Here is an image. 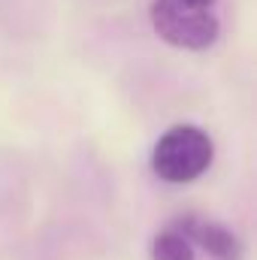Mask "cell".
<instances>
[{
	"label": "cell",
	"mask_w": 257,
	"mask_h": 260,
	"mask_svg": "<svg viewBox=\"0 0 257 260\" xmlns=\"http://www.w3.org/2000/svg\"><path fill=\"white\" fill-rule=\"evenodd\" d=\"M151 257L154 260H194V245L173 227L151 239Z\"/></svg>",
	"instance_id": "cell-4"
},
{
	"label": "cell",
	"mask_w": 257,
	"mask_h": 260,
	"mask_svg": "<svg viewBox=\"0 0 257 260\" xmlns=\"http://www.w3.org/2000/svg\"><path fill=\"white\" fill-rule=\"evenodd\" d=\"M194 248H203L206 254H212L215 260H239V239L215 224V221H206V218H185L179 227H176Z\"/></svg>",
	"instance_id": "cell-3"
},
{
	"label": "cell",
	"mask_w": 257,
	"mask_h": 260,
	"mask_svg": "<svg viewBox=\"0 0 257 260\" xmlns=\"http://www.w3.org/2000/svg\"><path fill=\"white\" fill-rule=\"evenodd\" d=\"M215 157L209 133L194 124L170 127L151 148V173L170 185H188L200 179Z\"/></svg>",
	"instance_id": "cell-2"
},
{
	"label": "cell",
	"mask_w": 257,
	"mask_h": 260,
	"mask_svg": "<svg viewBox=\"0 0 257 260\" xmlns=\"http://www.w3.org/2000/svg\"><path fill=\"white\" fill-rule=\"evenodd\" d=\"M215 3L218 0H151V27L176 49H209L221 34Z\"/></svg>",
	"instance_id": "cell-1"
}]
</instances>
